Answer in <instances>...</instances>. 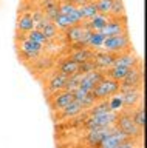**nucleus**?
Wrapping results in <instances>:
<instances>
[{
  "mask_svg": "<svg viewBox=\"0 0 147 148\" xmlns=\"http://www.w3.org/2000/svg\"><path fill=\"white\" fill-rule=\"evenodd\" d=\"M70 2H73V3H76V5H81V3H84V2H87V0H70Z\"/></svg>",
  "mask_w": 147,
  "mask_h": 148,
  "instance_id": "nucleus-40",
  "label": "nucleus"
},
{
  "mask_svg": "<svg viewBox=\"0 0 147 148\" xmlns=\"http://www.w3.org/2000/svg\"><path fill=\"white\" fill-rule=\"evenodd\" d=\"M99 32H102L105 37L128 32L127 31V23H126V16H124V17H110L108 22L105 23V26Z\"/></svg>",
  "mask_w": 147,
  "mask_h": 148,
  "instance_id": "nucleus-6",
  "label": "nucleus"
},
{
  "mask_svg": "<svg viewBox=\"0 0 147 148\" xmlns=\"http://www.w3.org/2000/svg\"><path fill=\"white\" fill-rule=\"evenodd\" d=\"M79 6V9L82 11V14H84V18L85 20H90V18H93L95 16H98V8H96L95 5V0H87V2L77 5Z\"/></svg>",
  "mask_w": 147,
  "mask_h": 148,
  "instance_id": "nucleus-22",
  "label": "nucleus"
},
{
  "mask_svg": "<svg viewBox=\"0 0 147 148\" xmlns=\"http://www.w3.org/2000/svg\"><path fill=\"white\" fill-rule=\"evenodd\" d=\"M63 32H65V40L68 42V43H75V42H77L82 36H84L85 26L82 25V23H79V25H71Z\"/></svg>",
  "mask_w": 147,
  "mask_h": 148,
  "instance_id": "nucleus-18",
  "label": "nucleus"
},
{
  "mask_svg": "<svg viewBox=\"0 0 147 148\" xmlns=\"http://www.w3.org/2000/svg\"><path fill=\"white\" fill-rule=\"evenodd\" d=\"M105 113H110V106H108L107 99L98 100L91 108H88V116H99V114H105Z\"/></svg>",
  "mask_w": 147,
  "mask_h": 148,
  "instance_id": "nucleus-25",
  "label": "nucleus"
},
{
  "mask_svg": "<svg viewBox=\"0 0 147 148\" xmlns=\"http://www.w3.org/2000/svg\"><path fill=\"white\" fill-rule=\"evenodd\" d=\"M141 90H130L127 92H124L122 94V102H124V108L127 111L128 110H133L136 105L141 103Z\"/></svg>",
  "mask_w": 147,
  "mask_h": 148,
  "instance_id": "nucleus-15",
  "label": "nucleus"
},
{
  "mask_svg": "<svg viewBox=\"0 0 147 148\" xmlns=\"http://www.w3.org/2000/svg\"><path fill=\"white\" fill-rule=\"evenodd\" d=\"M128 48H130V37H128V32H124V34L105 37L101 49L112 54H121L124 51H128Z\"/></svg>",
  "mask_w": 147,
  "mask_h": 148,
  "instance_id": "nucleus-1",
  "label": "nucleus"
},
{
  "mask_svg": "<svg viewBox=\"0 0 147 148\" xmlns=\"http://www.w3.org/2000/svg\"><path fill=\"white\" fill-rule=\"evenodd\" d=\"M132 119H133V122H135L141 130L144 128V125H146V113H144V106H138L136 110H133Z\"/></svg>",
  "mask_w": 147,
  "mask_h": 148,
  "instance_id": "nucleus-33",
  "label": "nucleus"
},
{
  "mask_svg": "<svg viewBox=\"0 0 147 148\" xmlns=\"http://www.w3.org/2000/svg\"><path fill=\"white\" fill-rule=\"evenodd\" d=\"M115 148H135V143H133L132 139H128V140H126L124 143H121V145H118Z\"/></svg>",
  "mask_w": 147,
  "mask_h": 148,
  "instance_id": "nucleus-39",
  "label": "nucleus"
},
{
  "mask_svg": "<svg viewBox=\"0 0 147 148\" xmlns=\"http://www.w3.org/2000/svg\"><path fill=\"white\" fill-rule=\"evenodd\" d=\"M105 40V36L99 31H91L90 37H88V48H95V49H101L102 43Z\"/></svg>",
  "mask_w": 147,
  "mask_h": 148,
  "instance_id": "nucleus-26",
  "label": "nucleus"
},
{
  "mask_svg": "<svg viewBox=\"0 0 147 148\" xmlns=\"http://www.w3.org/2000/svg\"><path fill=\"white\" fill-rule=\"evenodd\" d=\"M115 57L116 54H112V53H107V51H95L93 53V62L96 63L99 71H107L108 68L113 66V62H115Z\"/></svg>",
  "mask_w": 147,
  "mask_h": 148,
  "instance_id": "nucleus-11",
  "label": "nucleus"
},
{
  "mask_svg": "<svg viewBox=\"0 0 147 148\" xmlns=\"http://www.w3.org/2000/svg\"><path fill=\"white\" fill-rule=\"evenodd\" d=\"M25 37L28 40H31V42H34V43H37V45H40V46H45L48 43V40H47V37L43 36V32L40 31V29H31L28 34H25Z\"/></svg>",
  "mask_w": 147,
  "mask_h": 148,
  "instance_id": "nucleus-27",
  "label": "nucleus"
},
{
  "mask_svg": "<svg viewBox=\"0 0 147 148\" xmlns=\"http://www.w3.org/2000/svg\"><path fill=\"white\" fill-rule=\"evenodd\" d=\"M82 111H84V108H82V105L79 103V102H76V100H73L71 103H68L63 110H61V117L63 120H67V119H73V117H76V116H79Z\"/></svg>",
  "mask_w": 147,
  "mask_h": 148,
  "instance_id": "nucleus-19",
  "label": "nucleus"
},
{
  "mask_svg": "<svg viewBox=\"0 0 147 148\" xmlns=\"http://www.w3.org/2000/svg\"><path fill=\"white\" fill-rule=\"evenodd\" d=\"M57 2L56 0H42V11H43V16L47 20L50 22H54V18L59 16V8H57Z\"/></svg>",
  "mask_w": 147,
  "mask_h": 148,
  "instance_id": "nucleus-17",
  "label": "nucleus"
},
{
  "mask_svg": "<svg viewBox=\"0 0 147 148\" xmlns=\"http://www.w3.org/2000/svg\"><path fill=\"white\" fill-rule=\"evenodd\" d=\"M128 73L127 68H121V66H112L108 68L107 71H104L105 77L112 79V80H116V82H121L124 77H126V74Z\"/></svg>",
  "mask_w": 147,
  "mask_h": 148,
  "instance_id": "nucleus-24",
  "label": "nucleus"
},
{
  "mask_svg": "<svg viewBox=\"0 0 147 148\" xmlns=\"http://www.w3.org/2000/svg\"><path fill=\"white\" fill-rule=\"evenodd\" d=\"M115 127H108V128H98V130H91V131H88V134L85 136V142L87 145H88L90 148H98L101 143H102L105 139H107V136L110 134V131H112Z\"/></svg>",
  "mask_w": 147,
  "mask_h": 148,
  "instance_id": "nucleus-10",
  "label": "nucleus"
},
{
  "mask_svg": "<svg viewBox=\"0 0 147 148\" xmlns=\"http://www.w3.org/2000/svg\"><path fill=\"white\" fill-rule=\"evenodd\" d=\"M116 92H119V82L112 80V79H108V77H104L102 80L93 88V94L98 100L108 99L110 96L116 94Z\"/></svg>",
  "mask_w": 147,
  "mask_h": 148,
  "instance_id": "nucleus-5",
  "label": "nucleus"
},
{
  "mask_svg": "<svg viewBox=\"0 0 147 148\" xmlns=\"http://www.w3.org/2000/svg\"><path fill=\"white\" fill-rule=\"evenodd\" d=\"M42 51H43V46H40L37 43H34V42L28 40L23 36V39H22V42H20V54L25 60H33L36 57H39V56L42 54Z\"/></svg>",
  "mask_w": 147,
  "mask_h": 148,
  "instance_id": "nucleus-8",
  "label": "nucleus"
},
{
  "mask_svg": "<svg viewBox=\"0 0 147 148\" xmlns=\"http://www.w3.org/2000/svg\"><path fill=\"white\" fill-rule=\"evenodd\" d=\"M40 31L43 32V36L47 37V40H54L56 39V36H57V29H56V26H54V23L53 22H50V20H45L42 23V26H40Z\"/></svg>",
  "mask_w": 147,
  "mask_h": 148,
  "instance_id": "nucleus-28",
  "label": "nucleus"
},
{
  "mask_svg": "<svg viewBox=\"0 0 147 148\" xmlns=\"http://www.w3.org/2000/svg\"><path fill=\"white\" fill-rule=\"evenodd\" d=\"M73 100H75V97H73L71 91L62 90V91L54 92V94H50V105H51V110H54V111L63 110L68 103H71Z\"/></svg>",
  "mask_w": 147,
  "mask_h": 148,
  "instance_id": "nucleus-7",
  "label": "nucleus"
},
{
  "mask_svg": "<svg viewBox=\"0 0 147 148\" xmlns=\"http://www.w3.org/2000/svg\"><path fill=\"white\" fill-rule=\"evenodd\" d=\"M53 23H54V26H56L57 31H65V29H68V28L73 25L71 18L68 16H63V14H59V16L54 18Z\"/></svg>",
  "mask_w": 147,
  "mask_h": 148,
  "instance_id": "nucleus-32",
  "label": "nucleus"
},
{
  "mask_svg": "<svg viewBox=\"0 0 147 148\" xmlns=\"http://www.w3.org/2000/svg\"><path fill=\"white\" fill-rule=\"evenodd\" d=\"M104 77H105L104 71H99V69H95V71H91V73H87V74L82 76L79 88H82V90H85V91H93V88L98 85Z\"/></svg>",
  "mask_w": 147,
  "mask_h": 148,
  "instance_id": "nucleus-12",
  "label": "nucleus"
},
{
  "mask_svg": "<svg viewBox=\"0 0 147 148\" xmlns=\"http://www.w3.org/2000/svg\"><path fill=\"white\" fill-rule=\"evenodd\" d=\"M141 82H142V69L141 65H138V66L128 69L126 77L119 82V92L124 94L130 90H141Z\"/></svg>",
  "mask_w": 147,
  "mask_h": 148,
  "instance_id": "nucleus-3",
  "label": "nucleus"
},
{
  "mask_svg": "<svg viewBox=\"0 0 147 148\" xmlns=\"http://www.w3.org/2000/svg\"><path fill=\"white\" fill-rule=\"evenodd\" d=\"M57 8H59V14H63V16H70V14L77 8V5L73 3V2H70V0H62V2L57 5Z\"/></svg>",
  "mask_w": 147,
  "mask_h": 148,
  "instance_id": "nucleus-34",
  "label": "nucleus"
},
{
  "mask_svg": "<svg viewBox=\"0 0 147 148\" xmlns=\"http://www.w3.org/2000/svg\"><path fill=\"white\" fill-rule=\"evenodd\" d=\"M108 18H110V16H105V14H98V16H95L93 18H90V20L82 22V25L85 26V29L101 31L105 26V23L108 22Z\"/></svg>",
  "mask_w": 147,
  "mask_h": 148,
  "instance_id": "nucleus-16",
  "label": "nucleus"
},
{
  "mask_svg": "<svg viewBox=\"0 0 147 148\" xmlns=\"http://www.w3.org/2000/svg\"><path fill=\"white\" fill-rule=\"evenodd\" d=\"M31 29H34V20L30 12H23L17 20V31L22 34H28Z\"/></svg>",
  "mask_w": 147,
  "mask_h": 148,
  "instance_id": "nucleus-20",
  "label": "nucleus"
},
{
  "mask_svg": "<svg viewBox=\"0 0 147 148\" xmlns=\"http://www.w3.org/2000/svg\"><path fill=\"white\" fill-rule=\"evenodd\" d=\"M116 119H118V113H115V111L99 114V116H88V119L85 120V128L88 131H91V130H98V128L115 127L116 125Z\"/></svg>",
  "mask_w": 147,
  "mask_h": 148,
  "instance_id": "nucleus-4",
  "label": "nucleus"
},
{
  "mask_svg": "<svg viewBox=\"0 0 147 148\" xmlns=\"http://www.w3.org/2000/svg\"><path fill=\"white\" fill-rule=\"evenodd\" d=\"M139 65V57L133 53V51H124L121 54H116L115 57V62H113V66H121V68H135Z\"/></svg>",
  "mask_w": 147,
  "mask_h": 148,
  "instance_id": "nucleus-9",
  "label": "nucleus"
},
{
  "mask_svg": "<svg viewBox=\"0 0 147 148\" xmlns=\"http://www.w3.org/2000/svg\"><path fill=\"white\" fill-rule=\"evenodd\" d=\"M71 18V22H73V25H79V23H82V22H85V18H84V14H82V11L79 9V6H77L75 11H73L70 16H68Z\"/></svg>",
  "mask_w": 147,
  "mask_h": 148,
  "instance_id": "nucleus-38",
  "label": "nucleus"
},
{
  "mask_svg": "<svg viewBox=\"0 0 147 148\" xmlns=\"http://www.w3.org/2000/svg\"><path fill=\"white\" fill-rule=\"evenodd\" d=\"M65 82H67V76L62 73H54L50 80L47 83V91L48 94H54L57 91H62L65 88Z\"/></svg>",
  "mask_w": 147,
  "mask_h": 148,
  "instance_id": "nucleus-14",
  "label": "nucleus"
},
{
  "mask_svg": "<svg viewBox=\"0 0 147 148\" xmlns=\"http://www.w3.org/2000/svg\"><path fill=\"white\" fill-rule=\"evenodd\" d=\"M93 53L95 49L91 48H81V49H75V53L70 56V59L76 63H82V62H88L93 60Z\"/></svg>",
  "mask_w": 147,
  "mask_h": 148,
  "instance_id": "nucleus-21",
  "label": "nucleus"
},
{
  "mask_svg": "<svg viewBox=\"0 0 147 148\" xmlns=\"http://www.w3.org/2000/svg\"><path fill=\"white\" fill-rule=\"evenodd\" d=\"M116 128L121 133L126 134L128 139H139L141 137V128L133 122L132 114L128 113V111H122L121 114H118Z\"/></svg>",
  "mask_w": 147,
  "mask_h": 148,
  "instance_id": "nucleus-2",
  "label": "nucleus"
},
{
  "mask_svg": "<svg viewBox=\"0 0 147 148\" xmlns=\"http://www.w3.org/2000/svg\"><path fill=\"white\" fill-rule=\"evenodd\" d=\"M107 102H108L110 111L118 113V111H121L124 108V102H122V94H121V92H116V94L110 96L107 99Z\"/></svg>",
  "mask_w": 147,
  "mask_h": 148,
  "instance_id": "nucleus-29",
  "label": "nucleus"
},
{
  "mask_svg": "<svg viewBox=\"0 0 147 148\" xmlns=\"http://www.w3.org/2000/svg\"><path fill=\"white\" fill-rule=\"evenodd\" d=\"M95 5H96V8H98L99 14H105V16H108V14H110L112 0H95Z\"/></svg>",
  "mask_w": 147,
  "mask_h": 148,
  "instance_id": "nucleus-35",
  "label": "nucleus"
},
{
  "mask_svg": "<svg viewBox=\"0 0 147 148\" xmlns=\"http://www.w3.org/2000/svg\"><path fill=\"white\" fill-rule=\"evenodd\" d=\"M95 69H98L96 63L93 62V60H88V62H82V63H79V66H77V73H79V74H87V73L95 71Z\"/></svg>",
  "mask_w": 147,
  "mask_h": 148,
  "instance_id": "nucleus-37",
  "label": "nucleus"
},
{
  "mask_svg": "<svg viewBox=\"0 0 147 148\" xmlns=\"http://www.w3.org/2000/svg\"><path fill=\"white\" fill-rule=\"evenodd\" d=\"M110 17H124L126 16V6L122 0H112V8H110Z\"/></svg>",
  "mask_w": 147,
  "mask_h": 148,
  "instance_id": "nucleus-31",
  "label": "nucleus"
},
{
  "mask_svg": "<svg viewBox=\"0 0 147 148\" xmlns=\"http://www.w3.org/2000/svg\"><path fill=\"white\" fill-rule=\"evenodd\" d=\"M126 140H128V137L126 136L124 133H121L119 130L116 128V125H115V128L110 131V134L107 136V139L101 143V145L98 148H115L118 145H121V143H124Z\"/></svg>",
  "mask_w": 147,
  "mask_h": 148,
  "instance_id": "nucleus-13",
  "label": "nucleus"
},
{
  "mask_svg": "<svg viewBox=\"0 0 147 148\" xmlns=\"http://www.w3.org/2000/svg\"><path fill=\"white\" fill-rule=\"evenodd\" d=\"M96 102H98V99L95 97L93 91H88V92L85 94V97L79 102V103L82 105V108H84V110H88V108H91V106L96 103Z\"/></svg>",
  "mask_w": 147,
  "mask_h": 148,
  "instance_id": "nucleus-36",
  "label": "nucleus"
},
{
  "mask_svg": "<svg viewBox=\"0 0 147 148\" xmlns=\"http://www.w3.org/2000/svg\"><path fill=\"white\" fill-rule=\"evenodd\" d=\"M77 66H79V63H76V62H73V60L68 57L65 60H62L61 65H59V73H62V74H65V76H73V74H76L77 73Z\"/></svg>",
  "mask_w": 147,
  "mask_h": 148,
  "instance_id": "nucleus-23",
  "label": "nucleus"
},
{
  "mask_svg": "<svg viewBox=\"0 0 147 148\" xmlns=\"http://www.w3.org/2000/svg\"><path fill=\"white\" fill-rule=\"evenodd\" d=\"M82 76H84V74H79V73L73 74V76H68L67 77V82H65V88H63V90H65V91H71V92L75 91V90H77L79 85H81Z\"/></svg>",
  "mask_w": 147,
  "mask_h": 148,
  "instance_id": "nucleus-30",
  "label": "nucleus"
}]
</instances>
